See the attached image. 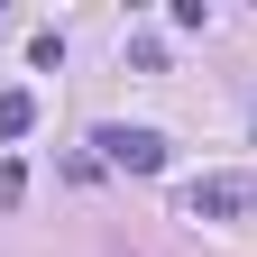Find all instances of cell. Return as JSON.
Here are the masks:
<instances>
[{"label": "cell", "instance_id": "obj_1", "mask_svg": "<svg viewBox=\"0 0 257 257\" xmlns=\"http://www.w3.org/2000/svg\"><path fill=\"white\" fill-rule=\"evenodd\" d=\"M92 147H101V166H119V175H166V138H156V128H92Z\"/></svg>", "mask_w": 257, "mask_h": 257}, {"label": "cell", "instance_id": "obj_2", "mask_svg": "<svg viewBox=\"0 0 257 257\" xmlns=\"http://www.w3.org/2000/svg\"><path fill=\"white\" fill-rule=\"evenodd\" d=\"M248 202H257V184H248V175H202V184L184 193V211H193V220H239Z\"/></svg>", "mask_w": 257, "mask_h": 257}, {"label": "cell", "instance_id": "obj_3", "mask_svg": "<svg viewBox=\"0 0 257 257\" xmlns=\"http://www.w3.org/2000/svg\"><path fill=\"white\" fill-rule=\"evenodd\" d=\"M37 128V92H0V138H28Z\"/></svg>", "mask_w": 257, "mask_h": 257}]
</instances>
